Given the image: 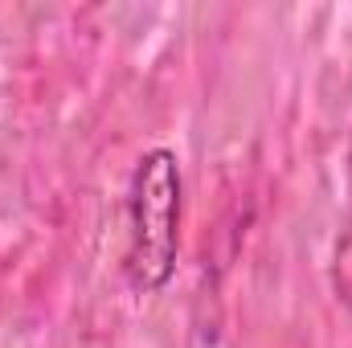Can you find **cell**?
Instances as JSON below:
<instances>
[{"instance_id": "cell-1", "label": "cell", "mask_w": 352, "mask_h": 348, "mask_svg": "<svg viewBox=\"0 0 352 348\" xmlns=\"http://www.w3.org/2000/svg\"><path fill=\"white\" fill-rule=\"evenodd\" d=\"M180 217H184V176L173 148H148L127 184V254L123 274L131 291H164L180 259Z\"/></svg>"}, {"instance_id": "cell-2", "label": "cell", "mask_w": 352, "mask_h": 348, "mask_svg": "<svg viewBox=\"0 0 352 348\" xmlns=\"http://www.w3.org/2000/svg\"><path fill=\"white\" fill-rule=\"evenodd\" d=\"M344 197H349V234L336 246L340 254H352V135H349V152H344Z\"/></svg>"}]
</instances>
